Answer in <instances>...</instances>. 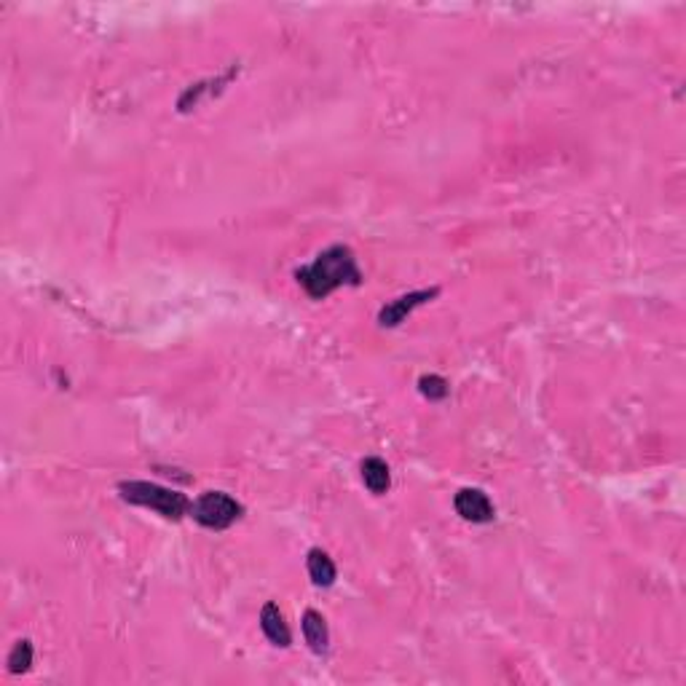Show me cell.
I'll use <instances>...</instances> for the list:
<instances>
[{
    "label": "cell",
    "mask_w": 686,
    "mask_h": 686,
    "mask_svg": "<svg viewBox=\"0 0 686 686\" xmlns=\"http://www.w3.org/2000/svg\"><path fill=\"white\" fill-rule=\"evenodd\" d=\"M306 571H309V576H311V582L317 585V587H332L335 585V579H338V568L332 564V558L320 550V547H311L309 550V555H306Z\"/></svg>",
    "instance_id": "9"
},
{
    "label": "cell",
    "mask_w": 686,
    "mask_h": 686,
    "mask_svg": "<svg viewBox=\"0 0 686 686\" xmlns=\"http://www.w3.org/2000/svg\"><path fill=\"white\" fill-rule=\"evenodd\" d=\"M295 282L311 301H324L338 287H360L364 277L357 252L349 244H330L309 266L295 269Z\"/></svg>",
    "instance_id": "1"
},
{
    "label": "cell",
    "mask_w": 686,
    "mask_h": 686,
    "mask_svg": "<svg viewBox=\"0 0 686 686\" xmlns=\"http://www.w3.org/2000/svg\"><path fill=\"white\" fill-rule=\"evenodd\" d=\"M301 625H303V639H306L309 649L314 654H327V649H330V628H327V619L322 617V611L306 608Z\"/></svg>",
    "instance_id": "7"
},
{
    "label": "cell",
    "mask_w": 686,
    "mask_h": 686,
    "mask_svg": "<svg viewBox=\"0 0 686 686\" xmlns=\"http://www.w3.org/2000/svg\"><path fill=\"white\" fill-rule=\"evenodd\" d=\"M418 392H421V397L429 400V403H443L445 397L450 395V384L445 381L443 375L429 373V375H421V378H418Z\"/></svg>",
    "instance_id": "11"
},
{
    "label": "cell",
    "mask_w": 686,
    "mask_h": 686,
    "mask_svg": "<svg viewBox=\"0 0 686 686\" xmlns=\"http://www.w3.org/2000/svg\"><path fill=\"white\" fill-rule=\"evenodd\" d=\"M360 472H363L364 488H367L373 496L389 493V488H392V470H389V464H386L381 456H367V459H363Z\"/></svg>",
    "instance_id": "8"
},
{
    "label": "cell",
    "mask_w": 686,
    "mask_h": 686,
    "mask_svg": "<svg viewBox=\"0 0 686 686\" xmlns=\"http://www.w3.org/2000/svg\"><path fill=\"white\" fill-rule=\"evenodd\" d=\"M260 630H263V636L271 641L274 646H287L292 644V633H290V625H287V619H284L282 608L277 601H269V604L260 608Z\"/></svg>",
    "instance_id": "6"
},
{
    "label": "cell",
    "mask_w": 686,
    "mask_h": 686,
    "mask_svg": "<svg viewBox=\"0 0 686 686\" xmlns=\"http://www.w3.org/2000/svg\"><path fill=\"white\" fill-rule=\"evenodd\" d=\"M33 657H36L33 641H30V639H22V641H16V644H14V649L8 651V660H5V665H8V670H11L14 676H19V673H27V670H30V665H33Z\"/></svg>",
    "instance_id": "10"
},
{
    "label": "cell",
    "mask_w": 686,
    "mask_h": 686,
    "mask_svg": "<svg viewBox=\"0 0 686 686\" xmlns=\"http://www.w3.org/2000/svg\"><path fill=\"white\" fill-rule=\"evenodd\" d=\"M453 510L461 521L475 525H485L496 521V507L483 488H461L453 496Z\"/></svg>",
    "instance_id": "5"
},
{
    "label": "cell",
    "mask_w": 686,
    "mask_h": 686,
    "mask_svg": "<svg viewBox=\"0 0 686 686\" xmlns=\"http://www.w3.org/2000/svg\"><path fill=\"white\" fill-rule=\"evenodd\" d=\"M440 295V287H424V290H413V292H405L400 298L389 301L381 306L378 311V327H400V324L421 306L432 303L435 298Z\"/></svg>",
    "instance_id": "4"
},
{
    "label": "cell",
    "mask_w": 686,
    "mask_h": 686,
    "mask_svg": "<svg viewBox=\"0 0 686 686\" xmlns=\"http://www.w3.org/2000/svg\"><path fill=\"white\" fill-rule=\"evenodd\" d=\"M191 518L209 531H226L244 518V504L226 491H204L191 501Z\"/></svg>",
    "instance_id": "3"
},
{
    "label": "cell",
    "mask_w": 686,
    "mask_h": 686,
    "mask_svg": "<svg viewBox=\"0 0 686 686\" xmlns=\"http://www.w3.org/2000/svg\"><path fill=\"white\" fill-rule=\"evenodd\" d=\"M119 496L126 504L134 507H145L159 512L162 518L177 523L185 515H191V499L174 488H166L159 483H148V480H121L119 483Z\"/></svg>",
    "instance_id": "2"
}]
</instances>
